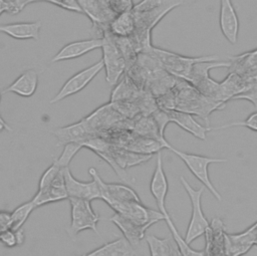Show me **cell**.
I'll return each instance as SVG.
<instances>
[{"mask_svg":"<svg viewBox=\"0 0 257 256\" xmlns=\"http://www.w3.org/2000/svg\"><path fill=\"white\" fill-rule=\"evenodd\" d=\"M229 65V61L220 60L217 55H206L203 60H200L193 65L186 81L193 85L203 95L221 101V84L210 76L209 71L214 68H228Z\"/></svg>","mask_w":257,"mask_h":256,"instance_id":"1","label":"cell"},{"mask_svg":"<svg viewBox=\"0 0 257 256\" xmlns=\"http://www.w3.org/2000/svg\"><path fill=\"white\" fill-rule=\"evenodd\" d=\"M186 0H141L132 12L136 21V31L152 32L154 27L173 9Z\"/></svg>","mask_w":257,"mask_h":256,"instance_id":"2","label":"cell"},{"mask_svg":"<svg viewBox=\"0 0 257 256\" xmlns=\"http://www.w3.org/2000/svg\"><path fill=\"white\" fill-rule=\"evenodd\" d=\"M66 199H68V195L65 188L63 169L53 163L42 174L39 180L38 190L31 201L37 208Z\"/></svg>","mask_w":257,"mask_h":256,"instance_id":"3","label":"cell"},{"mask_svg":"<svg viewBox=\"0 0 257 256\" xmlns=\"http://www.w3.org/2000/svg\"><path fill=\"white\" fill-rule=\"evenodd\" d=\"M166 149L170 150L178 158H180L181 161H183V163L189 169V171L194 175V177L202 183L203 187H206L218 201H220V202L222 201L221 194L216 190V188L214 187V185L212 184V182L210 180L208 168H209V165H211V164L226 163V162H228V160L221 159V158L205 157V156H201V155L182 152V151L172 147L170 144H168Z\"/></svg>","mask_w":257,"mask_h":256,"instance_id":"4","label":"cell"},{"mask_svg":"<svg viewBox=\"0 0 257 256\" xmlns=\"http://www.w3.org/2000/svg\"><path fill=\"white\" fill-rule=\"evenodd\" d=\"M180 181H181V184L183 185L187 195L189 196V199H190L191 205H192L191 219H190L187 231H186V235L184 237L185 241L188 244H191L195 239L204 235L210 226V223L208 222V220L205 217L203 210H202L201 199H202V195L204 193L205 187H201L199 189H194L183 176L180 177Z\"/></svg>","mask_w":257,"mask_h":256,"instance_id":"5","label":"cell"},{"mask_svg":"<svg viewBox=\"0 0 257 256\" xmlns=\"http://www.w3.org/2000/svg\"><path fill=\"white\" fill-rule=\"evenodd\" d=\"M101 39V60L105 71V80L109 85H115L125 71V61L108 28L104 31Z\"/></svg>","mask_w":257,"mask_h":256,"instance_id":"6","label":"cell"},{"mask_svg":"<svg viewBox=\"0 0 257 256\" xmlns=\"http://www.w3.org/2000/svg\"><path fill=\"white\" fill-rule=\"evenodd\" d=\"M153 55L158 62L162 65V67L171 75L176 78L186 80L189 76L193 65L203 60L206 56H185L179 53L169 51L166 49H162L159 47H154L150 49L148 52Z\"/></svg>","mask_w":257,"mask_h":256,"instance_id":"7","label":"cell"},{"mask_svg":"<svg viewBox=\"0 0 257 256\" xmlns=\"http://www.w3.org/2000/svg\"><path fill=\"white\" fill-rule=\"evenodd\" d=\"M68 201L71 209V222L68 233L74 236L80 231L89 229L98 234L97 223L100 217L93 211L91 201L73 197L68 198Z\"/></svg>","mask_w":257,"mask_h":256,"instance_id":"8","label":"cell"},{"mask_svg":"<svg viewBox=\"0 0 257 256\" xmlns=\"http://www.w3.org/2000/svg\"><path fill=\"white\" fill-rule=\"evenodd\" d=\"M103 69V62L100 59L96 63L76 72L69 77L61 86L59 91L50 99V103H56L70 95H73L85 88L90 81Z\"/></svg>","mask_w":257,"mask_h":256,"instance_id":"9","label":"cell"},{"mask_svg":"<svg viewBox=\"0 0 257 256\" xmlns=\"http://www.w3.org/2000/svg\"><path fill=\"white\" fill-rule=\"evenodd\" d=\"M169 190V184L167 180V176L164 170L162 153H157V163L156 168L153 173L151 182H150V191L152 196L154 197L159 212L163 214V216L169 215V212L166 208V197Z\"/></svg>","mask_w":257,"mask_h":256,"instance_id":"10","label":"cell"},{"mask_svg":"<svg viewBox=\"0 0 257 256\" xmlns=\"http://www.w3.org/2000/svg\"><path fill=\"white\" fill-rule=\"evenodd\" d=\"M52 134L55 136L58 146H64L69 143H77L83 146L87 141L96 137L84 118L75 123L57 127L52 131Z\"/></svg>","mask_w":257,"mask_h":256,"instance_id":"11","label":"cell"},{"mask_svg":"<svg viewBox=\"0 0 257 256\" xmlns=\"http://www.w3.org/2000/svg\"><path fill=\"white\" fill-rule=\"evenodd\" d=\"M229 72L251 82L257 80V48L229 57Z\"/></svg>","mask_w":257,"mask_h":256,"instance_id":"12","label":"cell"},{"mask_svg":"<svg viewBox=\"0 0 257 256\" xmlns=\"http://www.w3.org/2000/svg\"><path fill=\"white\" fill-rule=\"evenodd\" d=\"M63 175L68 198H81L89 201L100 199L99 187L94 179L90 182L78 181L72 176L69 167L63 169Z\"/></svg>","mask_w":257,"mask_h":256,"instance_id":"13","label":"cell"},{"mask_svg":"<svg viewBox=\"0 0 257 256\" xmlns=\"http://www.w3.org/2000/svg\"><path fill=\"white\" fill-rule=\"evenodd\" d=\"M219 24L223 36L231 44L238 41L239 18L231 0H220Z\"/></svg>","mask_w":257,"mask_h":256,"instance_id":"14","label":"cell"},{"mask_svg":"<svg viewBox=\"0 0 257 256\" xmlns=\"http://www.w3.org/2000/svg\"><path fill=\"white\" fill-rule=\"evenodd\" d=\"M108 220L121 231L123 237L133 247L140 244L145 237L146 231L154 225L153 223H140L116 213H114Z\"/></svg>","mask_w":257,"mask_h":256,"instance_id":"15","label":"cell"},{"mask_svg":"<svg viewBox=\"0 0 257 256\" xmlns=\"http://www.w3.org/2000/svg\"><path fill=\"white\" fill-rule=\"evenodd\" d=\"M256 246L251 228L237 234L224 232V251L226 256H241Z\"/></svg>","mask_w":257,"mask_h":256,"instance_id":"16","label":"cell"},{"mask_svg":"<svg viewBox=\"0 0 257 256\" xmlns=\"http://www.w3.org/2000/svg\"><path fill=\"white\" fill-rule=\"evenodd\" d=\"M102 44L101 38H90L83 40H76L64 45L51 59V62L69 60L80 57L94 49L100 48Z\"/></svg>","mask_w":257,"mask_h":256,"instance_id":"17","label":"cell"},{"mask_svg":"<svg viewBox=\"0 0 257 256\" xmlns=\"http://www.w3.org/2000/svg\"><path fill=\"white\" fill-rule=\"evenodd\" d=\"M78 4L92 22V26L108 27L109 22L115 14L106 6L102 0H77Z\"/></svg>","mask_w":257,"mask_h":256,"instance_id":"18","label":"cell"},{"mask_svg":"<svg viewBox=\"0 0 257 256\" xmlns=\"http://www.w3.org/2000/svg\"><path fill=\"white\" fill-rule=\"evenodd\" d=\"M163 108V107H161ZM164 111L167 113L170 122H174L179 125L181 129L186 131L187 133L191 134L193 137L199 140H206V134L208 131L207 125L201 124L195 117L188 112L171 109V108H163Z\"/></svg>","mask_w":257,"mask_h":256,"instance_id":"19","label":"cell"},{"mask_svg":"<svg viewBox=\"0 0 257 256\" xmlns=\"http://www.w3.org/2000/svg\"><path fill=\"white\" fill-rule=\"evenodd\" d=\"M38 85V74L34 69H27L22 72L2 93L12 92L22 97H30L36 91Z\"/></svg>","mask_w":257,"mask_h":256,"instance_id":"20","label":"cell"},{"mask_svg":"<svg viewBox=\"0 0 257 256\" xmlns=\"http://www.w3.org/2000/svg\"><path fill=\"white\" fill-rule=\"evenodd\" d=\"M40 29H41L40 21L18 22V23L0 25V32L7 34L8 36L14 39H19V40H26V39L38 40Z\"/></svg>","mask_w":257,"mask_h":256,"instance_id":"21","label":"cell"},{"mask_svg":"<svg viewBox=\"0 0 257 256\" xmlns=\"http://www.w3.org/2000/svg\"><path fill=\"white\" fill-rule=\"evenodd\" d=\"M82 256H135V251L134 247L126 241V239L120 237L105 243Z\"/></svg>","mask_w":257,"mask_h":256,"instance_id":"22","label":"cell"},{"mask_svg":"<svg viewBox=\"0 0 257 256\" xmlns=\"http://www.w3.org/2000/svg\"><path fill=\"white\" fill-rule=\"evenodd\" d=\"M136 30V21L132 11L116 14L108 24V31L115 37H131Z\"/></svg>","mask_w":257,"mask_h":256,"instance_id":"23","label":"cell"},{"mask_svg":"<svg viewBox=\"0 0 257 256\" xmlns=\"http://www.w3.org/2000/svg\"><path fill=\"white\" fill-rule=\"evenodd\" d=\"M142 90L143 89L138 88V86L123 73L111 91L109 102L136 100Z\"/></svg>","mask_w":257,"mask_h":256,"instance_id":"24","label":"cell"},{"mask_svg":"<svg viewBox=\"0 0 257 256\" xmlns=\"http://www.w3.org/2000/svg\"><path fill=\"white\" fill-rule=\"evenodd\" d=\"M252 82V81H251ZM250 82L238 76L235 73L228 72L227 76L221 84V101L227 102L230 99H233L237 94L242 92Z\"/></svg>","mask_w":257,"mask_h":256,"instance_id":"25","label":"cell"},{"mask_svg":"<svg viewBox=\"0 0 257 256\" xmlns=\"http://www.w3.org/2000/svg\"><path fill=\"white\" fill-rule=\"evenodd\" d=\"M164 221L166 222L168 228L170 229V232L172 234V237L176 243L177 249L179 251V253L181 254V256H205V250H201V251H197L194 250L190 244H188L185 241V238H183L181 236V234L179 233V231L177 230L170 214L164 217Z\"/></svg>","mask_w":257,"mask_h":256,"instance_id":"26","label":"cell"},{"mask_svg":"<svg viewBox=\"0 0 257 256\" xmlns=\"http://www.w3.org/2000/svg\"><path fill=\"white\" fill-rule=\"evenodd\" d=\"M36 209V206L32 201L26 202L20 206H18L13 212L10 213V230L16 232L22 229V226L33 212Z\"/></svg>","mask_w":257,"mask_h":256,"instance_id":"27","label":"cell"},{"mask_svg":"<svg viewBox=\"0 0 257 256\" xmlns=\"http://www.w3.org/2000/svg\"><path fill=\"white\" fill-rule=\"evenodd\" d=\"M82 148H83V146L81 144H77V143H69V144L64 145L61 155L58 157L57 160H55L54 163L62 169L68 168L69 164L72 161V159L74 158V156Z\"/></svg>","mask_w":257,"mask_h":256,"instance_id":"28","label":"cell"},{"mask_svg":"<svg viewBox=\"0 0 257 256\" xmlns=\"http://www.w3.org/2000/svg\"><path fill=\"white\" fill-rule=\"evenodd\" d=\"M233 126H245L253 132H257V110L250 113L245 119L239 120V121H231L222 125L218 126H208V131H218V130H224L229 129Z\"/></svg>","mask_w":257,"mask_h":256,"instance_id":"29","label":"cell"},{"mask_svg":"<svg viewBox=\"0 0 257 256\" xmlns=\"http://www.w3.org/2000/svg\"><path fill=\"white\" fill-rule=\"evenodd\" d=\"M102 1L115 15L123 12L132 11L135 5L133 0H102Z\"/></svg>","mask_w":257,"mask_h":256,"instance_id":"30","label":"cell"},{"mask_svg":"<svg viewBox=\"0 0 257 256\" xmlns=\"http://www.w3.org/2000/svg\"><path fill=\"white\" fill-rule=\"evenodd\" d=\"M233 99H242L250 101L255 108H257V80L250 82L247 87L237 94Z\"/></svg>","mask_w":257,"mask_h":256,"instance_id":"31","label":"cell"},{"mask_svg":"<svg viewBox=\"0 0 257 256\" xmlns=\"http://www.w3.org/2000/svg\"><path fill=\"white\" fill-rule=\"evenodd\" d=\"M39 2H48L64 10H68L76 13H82V10L77 0H39Z\"/></svg>","mask_w":257,"mask_h":256,"instance_id":"32","label":"cell"},{"mask_svg":"<svg viewBox=\"0 0 257 256\" xmlns=\"http://www.w3.org/2000/svg\"><path fill=\"white\" fill-rule=\"evenodd\" d=\"M0 242L2 244H4L6 247L9 248H13L15 246L18 245V241H17V235L16 232L8 229L6 231H4L1 235H0Z\"/></svg>","mask_w":257,"mask_h":256,"instance_id":"33","label":"cell"},{"mask_svg":"<svg viewBox=\"0 0 257 256\" xmlns=\"http://www.w3.org/2000/svg\"><path fill=\"white\" fill-rule=\"evenodd\" d=\"M11 2L13 6V14H17L21 12L28 4L39 2V0H11Z\"/></svg>","mask_w":257,"mask_h":256,"instance_id":"34","label":"cell"},{"mask_svg":"<svg viewBox=\"0 0 257 256\" xmlns=\"http://www.w3.org/2000/svg\"><path fill=\"white\" fill-rule=\"evenodd\" d=\"M10 229V213L0 211V235Z\"/></svg>","mask_w":257,"mask_h":256,"instance_id":"35","label":"cell"},{"mask_svg":"<svg viewBox=\"0 0 257 256\" xmlns=\"http://www.w3.org/2000/svg\"><path fill=\"white\" fill-rule=\"evenodd\" d=\"M2 13L13 14V6L11 0H0V15Z\"/></svg>","mask_w":257,"mask_h":256,"instance_id":"36","label":"cell"},{"mask_svg":"<svg viewBox=\"0 0 257 256\" xmlns=\"http://www.w3.org/2000/svg\"><path fill=\"white\" fill-rule=\"evenodd\" d=\"M250 228H251V230H252V232H253V235H254V237H255L256 247H257V221H256L253 225H251Z\"/></svg>","mask_w":257,"mask_h":256,"instance_id":"37","label":"cell"},{"mask_svg":"<svg viewBox=\"0 0 257 256\" xmlns=\"http://www.w3.org/2000/svg\"><path fill=\"white\" fill-rule=\"evenodd\" d=\"M0 122H1V123H3V124H4V125H6V126H7V127H9V129H11V127H10V126H9V125H8V124H7V123H6V121H5V120H4V119H3V117H2V116H1V114H0Z\"/></svg>","mask_w":257,"mask_h":256,"instance_id":"38","label":"cell"}]
</instances>
